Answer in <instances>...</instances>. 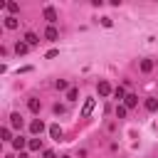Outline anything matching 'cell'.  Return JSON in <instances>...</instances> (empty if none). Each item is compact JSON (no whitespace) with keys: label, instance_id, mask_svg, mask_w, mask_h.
I'll use <instances>...</instances> for the list:
<instances>
[{"label":"cell","instance_id":"6da1fadb","mask_svg":"<svg viewBox=\"0 0 158 158\" xmlns=\"http://www.w3.org/2000/svg\"><path fill=\"white\" fill-rule=\"evenodd\" d=\"M94 104H96V99H86V101H84V106H81V118H89V114L94 111Z\"/></svg>","mask_w":158,"mask_h":158},{"label":"cell","instance_id":"7a4b0ae2","mask_svg":"<svg viewBox=\"0 0 158 158\" xmlns=\"http://www.w3.org/2000/svg\"><path fill=\"white\" fill-rule=\"evenodd\" d=\"M96 91H99V96H109V94H114V89L109 86V81H99V84H96Z\"/></svg>","mask_w":158,"mask_h":158},{"label":"cell","instance_id":"3957f363","mask_svg":"<svg viewBox=\"0 0 158 158\" xmlns=\"http://www.w3.org/2000/svg\"><path fill=\"white\" fill-rule=\"evenodd\" d=\"M44 37H47L49 42H57V40H59V32H57V27H54V25H49V27L44 30Z\"/></svg>","mask_w":158,"mask_h":158},{"label":"cell","instance_id":"277c9868","mask_svg":"<svg viewBox=\"0 0 158 158\" xmlns=\"http://www.w3.org/2000/svg\"><path fill=\"white\" fill-rule=\"evenodd\" d=\"M30 131H32V136H40V133L44 131V123H42L40 118H35V121L30 123Z\"/></svg>","mask_w":158,"mask_h":158},{"label":"cell","instance_id":"5b68a950","mask_svg":"<svg viewBox=\"0 0 158 158\" xmlns=\"http://www.w3.org/2000/svg\"><path fill=\"white\" fill-rule=\"evenodd\" d=\"M44 20H47L49 25H54V22H57V10H54V7H44Z\"/></svg>","mask_w":158,"mask_h":158},{"label":"cell","instance_id":"8992f818","mask_svg":"<svg viewBox=\"0 0 158 158\" xmlns=\"http://www.w3.org/2000/svg\"><path fill=\"white\" fill-rule=\"evenodd\" d=\"M136 104H138V96H136V94H126V99H123V106H126V109H133Z\"/></svg>","mask_w":158,"mask_h":158},{"label":"cell","instance_id":"52a82bcc","mask_svg":"<svg viewBox=\"0 0 158 158\" xmlns=\"http://www.w3.org/2000/svg\"><path fill=\"white\" fill-rule=\"evenodd\" d=\"M10 123H12V128H22V116L20 114H10Z\"/></svg>","mask_w":158,"mask_h":158},{"label":"cell","instance_id":"ba28073f","mask_svg":"<svg viewBox=\"0 0 158 158\" xmlns=\"http://www.w3.org/2000/svg\"><path fill=\"white\" fill-rule=\"evenodd\" d=\"M49 136H52L54 141H59V138H62V128H59L57 123H52V126H49Z\"/></svg>","mask_w":158,"mask_h":158},{"label":"cell","instance_id":"9c48e42d","mask_svg":"<svg viewBox=\"0 0 158 158\" xmlns=\"http://www.w3.org/2000/svg\"><path fill=\"white\" fill-rule=\"evenodd\" d=\"M5 27H7V30H15V27H17V17H15V15H7V17H5Z\"/></svg>","mask_w":158,"mask_h":158},{"label":"cell","instance_id":"30bf717a","mask_svg":"<svg viewBox=\"0 0 158 158\" xmlns=\"http://www.w3.org/2000/svg\"><path fill=\"white\" fill-rule=\"evenodd\" d=\"M151 69H153V59H141V72L148 74Z\"/></svg>","mask_w":158,"mask_h":158},{"label":"cell","instance_id":"8fae6325","mask_svg":"<svg viewBox=\"0 0 158 158\" xmlns=\"http://www.w3.org/2000/svg\"><path fill=\"white\" fill-rule=\"evenodd\" d=\"M27 106H30V111H32V114H37V111L42 109V104H40V99H30V101H27Z\"/></svg>","mask_w":158,"mask_h":158},{"label":"cell","instance_id":"7c38bea8","mask_svg":"<svg viewBox=\"0 0 158 158\" xmlns=\"http://www.w3.org/2000/svg\"><path fill=\"white\" fill-rule=\"evenodd\" d=\"M27 146H30V151H40L42 148V138H30Z\"/></svg>","mask_w":158,"mask_h":158},{"label":"cell","instance_id":"4fadbf2b","mask_svg":"<svg viewBox=\"0 0 158 158\" xmlns=\"http://www.w3.org/2000/svg\"><path fill=\"white\" fill-rule=\"evenodd\" d=\"M25 42H27V44L32 47V44H37V42H40V37H37L35 32H27V35H25Z\"/></svg>","mask_w":158,"mask_h":158},{"label":"cell","instance_id":"5bb4252c","mask_svg":"<svg viewBox=\"0 0 158 158\" xmlns=\"http://www.w3.org/2000/svg\"><path fill=\"white\" fill-rule=\"evenodd\" d=\"M27 49H30L27 42H17V44H15V52H17V54H27Z\"/></svg>","mask_w":158,"mask_h":158},{"label":"cell","instance_id":"9a60e30c","mask_svg":"<svg viewBox=\"0 0 158 158\" xmlns=\"http://www.w3.org/2000/svg\"><path fill=\"white\" fill-rule=\"evenodd\" d=\"M146 109H148V111H158V99H153V96L146 99Z\"/></svg>","mask_w":158,"mask_h":158},{"label":"cell","instance_id":"2e32d148","mask_svg":"<svg viewBox=\"0 0 158 158\" xmlns=\"http://www.w3.org/2000/svg\"><path fill=\"white\" fill-rule=\"evenodd\" d=\"M12 148H17V151H20V148H25V138H22V136L12 138Z\"/></svg>","mask_w":158,"mask_h":158},{"label":"cell","instance_id":"e0dca14e","mask_svg":"<svg viewBox=\"0 0 158 158\" xmlns=\"http://www.w3.org/2000/svg\"><path fill=\"white\" fill-rule=\"evenodd\" d=\"M5 10H7V12H12V15H15V12H17V10H20V5H17V2H5Z\"/></svg>","mask_w":158,"mask_h":158},{"label":"cell","instance_id":"ac0fdd59","mask_svg":"<svg viewBox=\"0 0 158 158\" xmlns=\"http://www.w3.org/2000/svg\"><path fill=\"white\" fill-rule=\"evenodd\" d=\"M114 99H118V101H121V99H126V91H123L121 86H116V89H114Z\"/></svg>","mask_w":158,"mask_h":158},{"label":"cell","instance_id":"d6986e66","mask_svg":"<svg viewBox=\"0 0 158 158\" xmlns=\"http://www.w3.org/2000/svg\"><path fill=\"white\" fill-rule=\"evenodd\" d=\"M77 96H79V89H69V91H67V99H69V101H77Z\"/></svg>","mask_w":158,"mask_h":158},{"label":"cell","instance_id":"ffe728a7","mask_svg":"<svg viewBox=\"0 0 158 158\" xmlns=\"http://www.w3.org/2000/svg\"><path fill=\"white\" fill-rule=\"evenodd\" d=\"M126 114H128V109H126V106H121V104H118V106H116V116H118V118H123V116H126Z\"/></svg>","mask_w":158,"mask_h":158},{"label":"cell","instance_id":"44dd1931","mask_svg":"<svg viewBox=\"0 0 158 158\" xmlns=\"http://www.w3.org/2000/svg\"><path fill=\"white\" fill-rule=\"evenodd\" d=\"M54 86H57L59 91H64V89H67V79H57V81H54Z\"/></svg>","mask_w":158,"mask_h":158},{"label":"cell","instance_id":"7402d4cb","mask_svg":"<svg viewBox=\"0 0 158 158\" xmlns=\"http://www.w3.org/2000/svg\"><path fill=\"white\" fill-rule=\"evenodd\" d=\"M0 136H2V141H10V128L2 126V128H0Z\"/></svg>","mask_w":158,"mask_h":158},{"label":"cell","instance_id":"603a6c76","mask_svg":"<svg viewBox=\"0 0 158 158\" xmlns=\"http://www.w3.org/2000/svg\"><path fill=\"white\" fill-rule=\"evenodd\" d=\"M101 25H104V27H111L114 20H111V17H101Z\"/></svg>","mask_w":158,"mask_h":158},{"label":"cell","instance_id":"cb8c5ba5","mask_svg":"<svg viewBox=\"0 0 158 158\" xmlns=\"http://www.w3.org/2000/svg\"><path fill=\"white\" fill-rule=\"evenodd\" d=\"M57 54H59V52H57V49H49V52H47V54H44V57H47V59H52V57H57Z\"/></svg>","mask_w":158,"mask_h":158},{"label":"cell","instance_id":"d4e9b609","mask_svg":"<svg viewBox=\"0 0 158 158\" xmlns=\"http://www.w3.org/2000/svg\"><path fill=\"white\" fill-rule=\"evenodd\" d=\"M42 158H57V156H54V151H44V156H42Z\"/></svg>","mask_w":158,"mask_h":158},{"label":"cell","instance_id":"484cf974","mask_svg":"<svg viewBox=\"0 0 158 158\" xmlns=\"http://www.w3.org/2000/svg\"><path fill=\"white\" fill-rule=\"evenodd\" d=\"M62 158H72V156H62Z\"/></svg>","mask_w":158,"mask_h":158}]
</instances>
